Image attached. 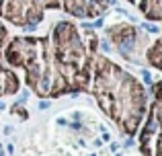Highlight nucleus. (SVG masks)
<instances>
[{
    "label": "nucleus",
    "instance_id": "obj_1",
    "mask_svg": "<svg viewBox=\"0 0 162 156\" xmlns=\"http://www.w3.org/2000/svg\"><path fill=\"white\" fill-rule=\"evenodd\" d=\"M2 107H4V105H2V103H0V109H2Z\"/></svg>",
    "mask_w": 162,
    "mask_h": 156
}]
</instances>
